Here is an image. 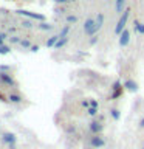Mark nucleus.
Returning a JSON list of instances; mask_svg holds the SVG:
<instances>
[{
    "label": "nucleus",
    "mask_w": 144,
    "mask_h": 149,
    "mask_svg": "<svg viewBox=\"0 0 144 149\" xmlns=\"http://www.w3.org/2000/svg\"><path fill=\"white\" fill-rule=\"evenodd\" d=\"M102 25H104V14L99 13V14H98V17H96V31L101 30Z\"/></svg>",
    "instance_id": "obj_13"
},
{
    "label": "nucleus",
    "mask_w": 144,
    "mask_h": 149,
    "mask_svg": "<svg viewBox=\"0 0 144 149\" xmlns=\"http://www.w3.org/2000/svg\"><path fill=\"white\" fill-rule=\"evenodd\" d=\"M20 45L23 47V48H31V47H33V45L30 44V40H22V42H20Z\"/></svg>",
    "instance_id": "obj_23"
},
{
    "label": "nucleus",
    "mask_w": 144,
    "mask_h": 149,
    "mask_svg": "<svg viewBox=\"0 0 144 149\" xmlns=\"http://www.w3.org/2000/svg\"><path fill=\"white\" fill-rule=\"evenodd\" d=\"M60 39L59 37V34H54V36H51L48 40H46V47H48V48H53V47L57 44V40Z\"/></svg>",
    "instance_id": "obj_10"
},
{
    "label": "nucleus",
    "mask_w": 144,
    "mask_h": 149,
    "mask_svg": "<svg viewBox=\"0 0 144 149\" xmlns=\"http://www.w3.org/2000/svg\"><path fill=\"white\" fill-rule=\"evenodd\" d=\"M129 16H130V8L124 9V11H123V14H121L119 20H118V23H116V28H115V34H116V36H119L121 33H123V31L125 30V25H127Z\"/></svg>",
    "instance_id": "obj_1"
},
{
    "label": "nucleus",
    "mask_w": 144,
    "mask_h": 149,
    "mask_svg": "<svg viewBox=\"0 0 144 149\" xmlns=\"http://www.w3.org/2000/svg\"><path fill=\"white\" fill-rule=\"evenodd\" d=\"M124 5H125V0H116V2H115L116 13H123L124 11Z\"/></svg>",
    "instance_id": "obj_12"
},
{
    "label": "nucleus",
    "mask_w": 144,
    "mask_h": 149,
    "mask_svg": "<svg viewBox=\"0 0 144 149\" xmlns=\"http://www.w3.org/2000/svg\"><path fill=\"white\" fill-rule=\"evenodd\" d=\"M124 88H127V90H130V92H136L138 90V84L135 81H132V79H127V81L124 82Z\"/></svg>",
    "instance_id": "obj_9"
},
{
    "label": "nucleus",
    "mask_w": 144,
    "mask_h": 149,
    "mask_svg": "<svg viewBox=\"0 0 144 149\" xmlns=\"http://www.w3.org/2000/svg\"><path fill=\"white\" fill-rule=\"evenodd\" d=\"M84 33L88 36H93L96 33V20L95 19H87L84 23Z\"/></svg>",
    "instance_id": "obj_2"
},
{
    "label": "nucleus",
    "mask_w": 144,
    "mask_h": 149,
    "mask_svg": "<svg viewBox=\"0 0 144 149\" xmlns=\"http://www.w3.org/2000/svg\"><path fill=\"white\" fill-rule=\"evenodd\" d=\"M110 113H111V118L116 120V121L121 118V113H119V110H118V109H111V110H110Z\"/></svg>",
    "instance_id": "obj_17"
},
{
    "label": "nucleus",
    "mask_w": 144,
    "mask_h": 149,
    "mask_svg": "<svg viewBox=\"0 0 144 149\" xmlns=\"http://www.w3.org/2000/svg\"><path fill=\"white\" fill-rule=\"evenodd\" d=\"M0 79H2V82H5L9 87L16 86V81H14V79L11 78V74H8V73H0Z\"/></svg>",
    "instance_id": "obj_6"
},
{
    "label": "nucleus",
    "mask_w": 144,
    "mask_h": 149,
    "mask_svg": "<svg viewBox=\"0 0 144 149\" xmlns=\"http://www.w3.org/2000/svg\"><path fill=\"white\" fill-rule=\"evenodd\" d=\"M17 14H20V16H26L30 19H34V20H45V16L44 14H37V13H31V11H25V9H19Z\"/></svg>",
    "instance_id": "obj_3"
},
{
    "label": "nucleus",
    "mask_w": 144,
    "mask_h": 149,
    "mask_svg": "<svg viewBox=\"0 0 144 149\" xmlns=\"http://www.w3.org/2000/svg\"><path fill=\"white\" fill-rule=\"evenodd\" d=\"M102 127H104V126H102L99 121H91V123H90V130H91L93 135H99Z\"/></svg>",
    "instance_id": "obj_7"
},
{
    "label": "nucleus",
    "mask_w": 144,
    "mask_h": 149,
    "mask_svg": "<svg viewBox=\"0 0 144 149\" xmlns=\"http://www.w3.org/2000/svg\"><path fill=\"white\" fill-rule=\"evenodd\" d=\"M9 40H11V44H20V37H17V36H14V37H11V39H9Z\"/></svg>",
    "instance_id": "obj_24"
},
{
    "label": "nucleus",
    "mask_w": 144,
    "mask_h": 149,
    "mask_svg": "<svg viewBox=\"0 0 144 149\" xmlns=\"http://www.w3.org/2000/svg\"><path fill=\"white\" fill-rule=\"evenodd\" d=\"M39 28H40V30H44V31H48V30L53 28V25H51V23H46V22H42L39 25Z\"/></svg>",
    "instance_id": "obj_18"
},
{
    "label": "nucleus",
    "mask_w": 144,
    "mask_h": 149,
    "mask_svg": "<svg viewBox=\"0 0 144 149\" xmlns=\"http://www.w3.org/2000/svg\"><path fill=\"white\" fill-rule=\"evenodd\" d=\"M67 2H68V0H54V3H57V5H64Z\"/></svg>",
    "instance_id": "obj_27"
},
{
    "label": "nucleus",
    "mask_w": 144,
    "mask_h": 149,
    "mask_svg": "<svg viewBox=\"0 0 144 149\" xmlns=\"http://www.w3.org/2000/svg\"><path fill=\"white\" fill-rule=\"evenodd\" d=\"M2 140H3L5 144H14L16 143V135H14L12 132H6V134H3Z\"/></svg>",
    "instance_id": "obj_8"
},
{
    "label": "nucleus",
    "mask_w": 144,
    "mask_h": 149,
    "mask_svg": "<svg viewBox=\"0 0 144 149\" xmlns=\"http://www.w3.org/2000/svg\"><path fill=\"white\" fill-rule=\"evenodd\" d=\"M70 30H71V26H70L68 23H67V25H65V26L62 28V30H60L59 36H60V37H67V36H68V33H70Z\"/></svg>",
    "instance_id": "obj_14"
},
{
    "label": "nucleus",
    "mask_w": 144,
    "mask_h": 149,
    "mask_svg": "<svg viewBox=\"0 0 144 149\" xmlns=\"http://www.w3.org/2000/svg\"><path fill=\"white\" fill-rule=\"evenodd\" d=\"M87 113H88V115H91V116H95V115L98 113V107H88Z\"/></svg>",
    "instance_id": "obj_21"
},
{
    "label": "nucleus",
    "mask_w": 144,
    "mask_h": 149,
    "mask_svg": "<svg viewBox=\"0 0 144 149\" xmlns=\"http://www.w3.org/2000/svg\"><path fill=\"white\" fill-rule=\"evenodd\" d=\"M90 144L93 148H102L105 144V140H104V137H101V135H93L91 137V140H90Z\"/></svg>",
    "instance_id": "obj_4"
},
{
    "label": "nucleus",
    "mask_w": 144,
    "mask_h": 149,
    "mask_svg": "<svg viewBox=\"0 0 144 149\" xmlns=\"http://www.w3.org/2000/svg\"><path fill=\"white\" fill-rule=\"evenodd\" d=\"M6 34H0V45H3V42H5V39H6Z\"/></svg>",
    "instance_id": "obj_26"
},
{
    "label": "nucleus",
    "mask_w": 144,
    "mask_h": 149,
    "mask_svg": "<svg viewBox=\"0 0 144 149\" xmlns=\"http://www.w3.org/2000/svg\"><path fill=\"white\" fill-rule=\"evenodd\" d=\"M121 88H123V86H121V84L116 81V82L113 84V96H111V98H118V96L121 95Z\"/></svg>",
    "instance_id": "obj_11"
},
{
    "label": "nucleus",
    "mask_w": 144,
    "mask_h": 149,
    "mask_svg": "<svg viewBox=\"0 0 144 149\" xmlns=\"http://www.w3.org/2000/svg\"><path fill=\"white\" fill-rule=\"evenodd\" d=\"M135 30H136L139 34H144V23H139V22H135Z\"/></svg>",
    "instance_id": "obj_16"
},
{
    "label": "nucleus",
    "mask_w": 144,
    "mask_h": 149,
    "mask_svg": "<svg viewBox=\"0 0 144 149\" xmlns=\"http://www.w3.org/2000/svg\"><path fill=\"white\" fill-rule=\"evenodd\" d=\"M37 50H39V45H33V47H31V51H33V53H36Z\"/></svg>",
    "instance_id": "obj_29"
},
{
    "label": "nucleus",
    "mask_w": 144,
    "mask_h": 149,
    "mask_svg": "<svg viewBox=\"0 0 144 149\" xmlns=\"http://www.w3.org/2000/svg\"><path fill=\"white\" fill-rule=\"evenodd\" d=\"M90 107H98V102L95 100H90Z\"/></svg>",
    "instance_id": "obj_28"
},
{
    "label": "nucleus",
    "mask_w": 144,
    "mask_h": 149,
    "mask_svg": "<svg viewBox=\"0 0 144 149\" xmlns=\"http://www.w3.org/2000/svg\"><path fill=\"white\" fill-rule=\"evenodd\" d=\"M59 37H60V36H59ZM67 42H68L67 37H60V39L57 40V44L54 45V48H56V50H57V48H62V47H64L65 44H67Z\"/></svg>",
    "instance_id": "obj_15"
},
{
    "label": "nucleus",
    "mask_w": 144,
    "mask_h": 149,
    "mask_svg": "<svg viewBox=\"0 0 144 149\" xmlns=\"http://www.w3.org/2000/svg\"><path fill=\"white\" fill-rule=\"evenodd\" d=\"M9 51H11V48L6 45H0V54H8Z\"/></svg>",
    "instance_id": "obj_19"
},
{
    "label": "nucleus",
    "mask_w": 144,
    "mask_h": 149,
    "mask_svg": "<svg viewBox=\"0 0 144 149\" xmlns=\"http://www.w3.org/2000/svg\"><path fill=\"white\" fill-rule=\"evenodd\" d=\"M139 126H141V127H144V118H143L141 121H139Z\"/></svg>",
    "instance_id": "obj_30"
},
{
    "label": "nucleus",
    "mask_w": 144,
    "mask_h": 149,
    "mask_svg": "<svg viewBox=\"0 0 144 149\" xmlns=\"http://www.w3.org/2000/svg\"><path fill=\"white\" fill-rule=\"evenodd\" d=\"M67 22L68 23H76L78 22V17L76 16H67Z\"/></svg>",
    "instance_id": "obj_22"
},
{
    "label": "nucleus",
    "mask_w": 144,
    "mask_h": 149,
    "mask_svg": "<svg viewBox=\"0 0 144 149\" xmlns=\"http://www.w3.org/2000/svg\"><path fill=\"white\" fill-rule=\"evenodd\" d=\"M129 42H130V31L125 28V30L119 34V45H121V47H125Z\"/></svg>",
    "instance_id": "obj_5"
},
{
    "label": "nucleus",
    "mask_w": 144,
    "mask_h": 149,
    "mask_svg": "<svg viewBox=\"0 0 144 149\" xmlns=\"http://www.w3.org/2000/svg\"><path fill=\"white\" fill-rule=\"evenodd\" d=\"M23 26H25V28H31L33 23H31L30 20H25V22H23Z\"/></svg>",
    "instance_id": "obj_25"
},
{
    "label": "nucleus",
    "mask_w": 144,
    "mask_h": 149,
    "mask_svg": "<svg viewBox=\"0 0 144 149\" xmlns=\"http://www.w3.org/2000/svg\"><path fill=\"white\" fill-rule=\"evenodd\" d=\"M9 101H11V102H20L22 98L19 95H11V96H9Z\"/></svg>",
    "instance_id": "obj_20"
}]
</instances>
